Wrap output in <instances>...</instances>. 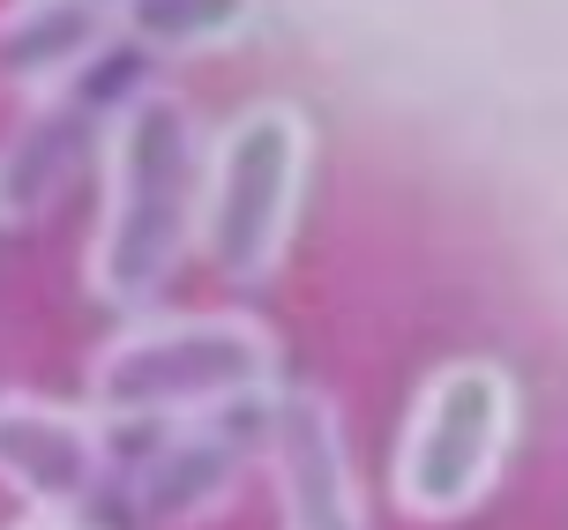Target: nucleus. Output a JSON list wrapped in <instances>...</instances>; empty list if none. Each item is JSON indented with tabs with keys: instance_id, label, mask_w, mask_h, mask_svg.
Instances as JSON below:
<instances>
[{
	"instance_id": "6e6552de",
	"label": "nucleus",
	"mask_w": 568,
	"mask_h": 530,
	"mask_svg": "<svg viewBox=\"0 0 568 530\" xmlns=\"http://www.w3.org/2000/svg\"><path fill=\"white\" fill-rule=\"evenodd\" d=\"M90 83L60 90V98H38L23 112L16 142L0 150V217L8 224H30L45 217L75 180L83 165L105 150V128H113V105L120 98H83Z\"/></svg>"
},
{
	"instance_id": "f03ea898",
	"label": "nucleus",
	"mask_w": 568,
	"mask_h": 530,
	"mask_svg": "<svg viewBox=\"0 0 568 530\" xmlns=\"http://www.w3.org/2000/svg\"><path fill=\"white\" fill-rule=\"evenodd\" d=\"M277 389V344L255 314H142L90 359V411L105 426H180Z\"/></svg>"
},
{
	"instance_id": "423d86ee",
	"label": "nucleus",
	"mask_w": 568,
	"mask_h": 530,
	"mask_svg": "<svg viewBox=\"0 0 568 530\" xmlns=\"http://www.w3.org/2000/svg\"><path fill=\"white\" fill-rule=\"evenodd\" d=\"M105 463H113V448H105L98 411L0 389V493H16L38 523L83 516L105 486Z\"/></svg>"
},
{
	"instance_id": "39448f33",
	"label": "nucleus",
	"mask_w": 568,
	"mask_h": 530,
	"mask_svg": "<svg viewBox=\"0 0 568 530\" xmlns=\"http://www.w3.org/2000/svg\"><path fill=\"white\" fill-rule=\"evenodd\" d=\"M262 471H270L284 530H367V501H359V471H352V448H344V419L322 389L262 396Z\"/></svg>"
},
{
	"instance_id": "9b49d317",
	"label": "nucleus",
	"mask_w": 568,
	"mask_h": 530,
	"mask_svg": "<svg viewBox=\"0 0 568 530\" xmlns=\"http://www.w3.org/2000/svg\"><path fill=\"white\" fill-rule=\"evenodd\" d=\"M16 530H68V523H38V516H30V523H16Z\"/></svg>"
},
{
	"instance_id": "f257e3e1",
	"label": "nucleus",
	"mask_w": 568,
	"mask_h": 530,
	"mask_svg": "<svg viewBox=\"0 0 568 530\" xmlns=\"http://www.w3.org/2000/svg\"><path fill=\"white\" fill-rule=\"evenodd\" d=\"M202 135L195 105L165 83L120 90L105 150H98V232L83 254V284L98 307L142 314L172 284V269L195 254V217H202Z\"/></svg>"
},
{
	"instance_id": "20e7f679",
	"label": "nucleus",
	"mask_w": 568,
	"mask_h": 530,
	"mask_svg": "<svg viewBox=\"0 0 568 530\" xmlns=\"http://www.w3.org/2000/svg\"><path fill=\"white\" fill-rule=\"evenodd\" d=\"M509 426H516V389L501 366L464 359L442 366L426 381L419 411L404 419L397 441V501L426 523L471 516L486 501V486L501 478L509 456Z\"/></svg>"
},
{
	"instance_id": "7ed1b4c3",
	"label": "nucleus",
	"mask_w": 568,
	"mask_h": 530,
	"mask_svg": "<svg viewBox=\"0 0 568 530\" xmlns=\"http://www.w3.org/2000/svg\"><path fill=\"white\" fill-rule=\"evenodd\" d=\"M300 195H307V120L277 98L247 105L225 135H210L195 254L232 284H262L292 247Z\"/></svg>"
},
{
	"instance_id": "0eeeda50",
	"label": "nucleus",
	"mask_w": 568,
	"mask_h": 530,
	"mask_svg": "<svg viewBox=\"0 0 568 530\" xmlns=\"http://www.w3.org/2000/svg\"><path fill=\"white\" fill-rule=\"evenodd\" d=\"M262 456V404L240 411H210V419H180L165 426V441L142 456L135 471V516L142 523H202L240 493L247 463Z\"/></svg>"
},
{
	"instance_id": "1a4fd4ad",
	"label": "nucleus",
	"mask_w": 568,
	"mask_h": 530,
	"mask_svg": "<svg viewBox=\"0 0 568 530\" xmlns=\"http://www.w3.org/2000/svg\"><path fill=\"white\" fill-rule=\"evenodd\" d=\"M113 53V0H8L0 8V98H60Z\"/></svg>"
},
{
	"instance_id": "9d476101",
	"label": "nucleus",
	"mask_w": 568,
	"mask_h": 530,
	"mask_svg": "<svg viewBox=\"0 0 568 530\" xmlns=\"http://www.w3.org/2000/svg\"><path fill=\"white\" fill-rule=\"evenodd\" d=\"M262 16V0H113V38H128L135 53L187 60L217 53Z\"/></svg>"
}]
</instances>
